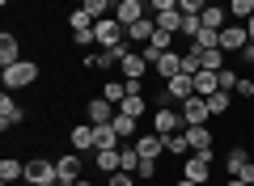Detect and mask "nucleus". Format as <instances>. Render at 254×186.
<instances>
[{"instance_id":"obj_1","label":"nucleus","mask_w":254,"mask_h":186,"mask_svg":"<svg viewBox=\"0 0 254 186\" xmlns=\"http://www.w3.org/2000/svg\"><path fill=\"white\" fill-rule=\"evenodd\" d=\"M93 43H98L102 51H110V47L127 43V26H123V21H115V17H102V21H93Z\"/></svg>"},{"instance_id":"obj_2","label":"nucleus","mask_w":254,"mask_h":186,"mask_svg":"<svg viewBox=\"0 0 254 186\" xmlns=\"http://www.w3.org/2000/svg\"><path fill=\"white\" fill-rule=\"evenodd\" d=\"M34 80H38V63L34 60H17V63L4 68V89H26V85H34Z\"/></svg>"},{"instance_id":"obj_3","label":"nucleus","mask_w":254,"mask_h":186,"mask_svg":"<svg viewBox=\"0 0 254 186\" xmlns=\"http://www.w3.org/2000/svg\"><path fill=\"white\" fill-rule=\"evenodd\" d=\"M208 174H212V152H190L182 161V178H190V182H208Z\"/></svg>"},{"instance_id":"obj_4","label":"nucleus","mask_w":254,"mask_h":186,"mask_svg":"<svg viewBox=\"0 0 254 186\" xmlns=\"http://www.w3.org/2000/svg\"><path fill=\"white\" fill-rule=\"evenodd\" d=\"M165 98L170 102H187V98H195V76H187V72H178V76H170L165 80Z\"/></svg>"},{"instance_id":"obj_5","label":"nucleus","mask_w":254,"mask_h":186,"mask_svg":"<svg viewBox=\"0 0 254 186\" xmlns=\"http://www.w3.org/2000/svg\"><path fill=\"white\" fill-rule=\"evenodd\" d=\"M148 17V4H140V0H115V21H123V26H136V21Z\"/></svg>"},{"instance_id":"obj_6","label":"nucleus","mask_w":254,"mask_h":186,"mask_svg":"<svg viewBox=\"0 0 254 186\" xmlns=\"http://www.w3.org/2000/svg\"><path fill=\"white\" fill-rule=\"evenodd\" d=\"M136 148H140V157L157 161V157L165 152V135H161V131H140V135H136Z\"/></svg>"},{"instance_id":"obj_7","label":"nucleus","mask_w":254,"mask_h":186,"mask_svg":"<svg viewBox=\"0 0 254 186\" xmlns=\"http://www.w3.org/2000/svg\"><path fill=\"white\" fill-rule=\"evenodd\" d=\"M26 182H30V186L55 182V161H26Z\"/></svg>"},{"instance_id":"obj_8","label":"nucleus","mask_w":254,"mask_h":186,"mask_svg":"<svg viewBox=\"0 0 254 186\" xmlns=\"http://www.w3.org/2000/svg\"><path fill=\"white\" fill-rule=\"evenodd\" d=\"M208 119H212L208 98H199V93H195V98L182 102V123H208Z\"/></svg>"},{"instance_id":"obj_9","label":"nucleus","mask_w":254,"mask_h":186,"mask_svg":"<svg viewBox=\"0 0 254 186\" xmlns=\"http://www.w3.org/2000/svg\"><path fill=\"white\" fill-rule=\"evenodd\" d=\"M81 165H85V161H81V152H68V157H60V161H55V178L72 186L76 178H81Z\"/></svg>"},{"instance_id":"obj_10","label":"nucleus","mask_w":254,"mask_h":186,"mask_svg":"<svg viewBox=\"0 0 254 186\" xmlns=\"http://www.w3.org/2000/svg\"><path fill=\"white\" fill-rule=\"evenodd\" d=\"M85 115H89V123H115L119 106H115L110 98H93L89 106H85Z\"/></svg>"},{"instance_id":"obj_11","label":"nucleus","mask_w":254,"mask_h":186,"mask_svg":"<svg viewBox=\"0 0 254 186\" xmlns=\"http://www.w3.org/2000/svg\"><path fill=\"white\" fill-rule=\"evenodd\" d=\"M182 131H187V144H190V152H212V131H208L203 123H187Z\"/></svg>"},{"instance_id":"obj_12","label":"nucleus","mask_w":254,"mask_h":186,"mask_svg":"<svg viewBox=\"0 0 254 186\" xmlns=\"http://www.w3.org/2000/svg\"><path fill=\"white\" fill-rule=\"evenodd\" d=\"M178 127H187V123L178 119V110H174V106H161V110L153 115V131H161V135H174Z\"/></svg>"},{"instance_id":"obj_13","label":"nucleus","mask_w":254,"mask_h":186,"mask_svg":"<svg viewBox=\"0 0 254 186\" xmlns=\"http://www.w3.org/2000/svg\"><path fill=\"white\" fill-rule=\"evenodd\" d=\"M21 119H26V110L17 106V98H13V93H4V98H0V127H17Z\"/></svg>"},{"instance_id":"obj_14","label":"nucleus","mask_w":254,"mask_h":186,"mask_svg":"<svg viewBox=\"0 0 254 186\" xmlns=\"http://www.w3.org/2000/svg\"><path fill=\"white\" fill-rule=\"evenodd\" d=\"M246 43H250L246 26H225V30H220V51H242Z\"/></svg>"},{"instance_id":"obj_15","label":"nucleus","mask_w":254,"mask_h":186,"mask_svg":"<svg viewBox=\"0 0 254 186\" xmlns=\"http://www.w3.org/2000/svg\"><path fill=\"white\" fill-rule=\"evenodd\" d=\"M153 34H157V21H153V13H148L144 21H136V26H127V43H148Z\"/></svg>"},{"instance_id":"obj_16","label":"nucleus","mask_w":254,"mask_h":186,"mask_svg":"<svg viewBox=\"0 0 254 186\" xmlns=\"http://www.w3.org/2000/svg\"><path fill=\"white\" fill-rule=\"evenodd\" d=\"M225 17H229V9H225V4H216V0H212L208 9L199 13V21H203L208 30H225Z\"/></svg>"},{"instance_id":"obj_17","label":"nucleus","mask_w":254,"mask_h":186,"mask_svg":"<svg viewBox=\"0 0 254 186\" xmlns=\"http://www.w3.org/2000/svg\"><path fill=\"white\" fill-rule=\"evenodd\" d=\"M93 140H98V148H119L123 135L115 131V123H93Z\"/></svg>"},{"instance_id":"obj_18","label":"nucleus","mask_w":254,"mask_h":186,"mask_svg":"<svg viewBox=\"0 0 254 186\" xmlns=\"http://www.w3.org/2000/svg\"><path fill=\"white\" fill-rule=\"evenodd\" d=\"M153 68L161 72L165 80H170V76H178V72H182V55H178V51H165V55H157V63H153Z\"/></svg>"},{"instance_id":"obj_19","label":"nucleus","mask_w":254,"mask_h":186,"mask_svg":"<svg viewBox=\"0 0 254 186\" xmlns=\"http://www.w3.org/2000/svg\"><path fill=\"white\" fill-rule=\"evenodd\" d=\"M93 165H98L106 178L119 174V148H98V152H93Z\"/></svg>"},{"instance_id":"obj_20","label":"nucleus","mask_w":254,"mask_h":186,"mask_svg":"<svg viewBox=\"0 0 254 186\" xmlns=\"http://www.w3.org/2000/svg\"><path fill=\"white\" fill-rule=\"evenodd\" d=\"M72 148H76V152H98V140H93V123H89V127H72Z\"/></svg>"},{"instance_id":"obj_21","label":"nucleus","mask_w":254,"mask_h":186,"mask_svg":"<svg viewBox=\"0 0 254 186\" xmlns=\"http://www.w3.org/2000/svg\"><path fill=\"white\" fill-rule=\"evenodd\" d=\"M81 9L93 21H102V17H115V0H81Z\"/></svg>"},{"instance_id":"obj_22","label":"nucleus","mask_w":254,"mask_h":186,"mask_svg":"<svg viewBox=\"0 0 254 186\" xmlns=\"http://www.w3.org/2000/svg\"><path fill=\"white\" fill-rule=\"evenodd\" d=\"M17 178H26V161H13V157H4V161H0V182L9 186V182H17Z\"/></svg>"},{"instance_id":"obj_23","label":"nucleus","mask_w":254,"mask_h":186,"mask_svg":"<svg viewBox=\"0 0 254 186\" xmlns=\"http://www.w3.org/2000/svg\"><path fill=\"white\" fill-rule=\"evenodd\" d=\"M0 60H4V68L21 60V43H17L13 34H0Z\"/></svg>"},{"instance_id":"obj_24","label":"nucleus","mask_w":254,"mask_h":186,"mask_svg":"<svg viewBox=\"0 0 254 186\" xmlns=\"http://www.w3.org/2000/svg\"><path fill=\"white\" fill-rule=\"evenodd\" d=\"M190 47H195V51H216V47H220V30H208V26H203L199 34L190 38Z\"/></svg>"},{"instance_id":"obj_25","label":"nucleus","mask_w":254,"mask_h":186,"mask_svg":"<svg viewBox=\"0 0 254 186\" xmlns=\"http://www.w3.org/2000/svg\"><path fill=\"white\" fill-rule=\"evenodd\" d=\"M216 89H220V76H216V72H208V68H203L199 76H195V93H199V98H212Z\"/></svg>"},{"instance_id":"obj_26","label":"nucleus","mask_w":254,"mask_h":186,"mask_svg":"<svg viewBox=\"0 0 254 186\" xmlns=\"http://www.w3.org/2000/svg\"><path fill=\"white\" fill-rule=\"evenodd\" d=\"M115 131L123 135V140H136V135H140V119H131V115L119 110V115H115Z\"/></svg>"},{"instance_id":"obj_27","label":"nucleus","mask_w":254,"mask_h":186,"mask_svg":"<svg viewBox=\"0 0 254 186\" xmlns=\"http://www.w3.org/2000/svg\"><path fill=\"white\" fill-rule=\"evenodd\" d=\"M144 63H148L144 55H136V51H131V55H127L123 63H119V72H123V80H127V76H144Z\"/></svg>"},{"instance_id":"obj_28","label":"nucleus","mask_w":254,"mask_h":186,"mask_svg":"<svg viewBox=\"0 0 254 186\" xmlns=\"http://www.w3.org/2000/svg\"><path fill=\"white\" fill-rule=\"evenodd\" d=\"M229 106H233V93H229V89H216V93L208 98V110H212V115H229Z\"/></svg>"},{"instance_id":"obj_29","label":"nucleus","mask_w":254,"mask_h":186,"mask_svg":"<svg viewBox=\"0 0 254 186\" xmlns=\"http://www.w3.org/2000/svg\"><path fill=\"white\" fill-rule=\"evenodd\" d=\"M140 161H144V157H140V148H136V144H131V148H119V169L136 174V169H140Z\"/></svg>"},{"instance_id":"obj_30","label":"nucleus","mask_w":254,"mask_h":186,"mask_svg":"<svg viewBox=\"0 0 254 186\" xmlns=\"http://www.w3.org/2000/svg\"><path fill=\"white\" fill-rule=\"evenodd\" d=\"M165 152H174V157H190L187 131H174V135H165Z\"/></svg>"},{"instance_id":"obj_31","label":"nucleus","mask_w":254,"mask_h":186,"mask_svg":"<svg viewBox=\"0 0 254 186\" xmlns=\"http://www.w3.org/2000/svg\"><path fill=\"white\" fill-rule=\"evenodd\" d=\"M119 110L131 115V119H140V115H144V93H127V98L119 102Z\"/></svg>"},{"instance_id":"obj_32","label":"nucleus","mask_w":254,"mask_h":186,"mask_svg":"<svg viewBox=\"0 0 254 186\" xmlns=\"http://www.w3.org/2000/svg\"><path fill=\"white\" fill-rule=\"evenodd\" d=\"M157 26L161 30H170V34H178V26H182V9H170V13H157Z\"/></svg>"},{"instance_id":"obj_33","label":"nucleus","mask_w":254,"mask_h":186,"mask_svg":"<svg viewBox=\"0 0 254 186\" xmlns=\"http://www.w3.org/2000/svg\"><path fill=\"white\" fill-rule=\"evenodd\" d=\"M203 30V21H199V13H182V26H178V34L182 38H195Z\"/></svg>"},{"instance_id":"obj_34","label":"nucleus","mask_w":254,"mask_h":186,"mask_svg":"<svg viewBox=\"0 0 254 186\" xmlns=\"http://www.w3.org/2000/svg\"><path fill=\"white\" fill-rule=\"evenodd\" d=\"M102 98H110L119 106V102L127 98V80H106V89H102Z\"/></svg>"},{"instance_id":"obj_35","label":"nucleus","mask_w":254,"mask_h":186,"mask_svg":"<svg viewBox=\"0 0 254 186\" xmlns=\"http://www.w3.org/2000/svg\"><path fill=\"white\" fill-rule=\"evenodd\" d=\"M246 161H250V157H246V148H233V152H229V161H225L229 178H237V174H242V165H246Z\"/></svg>"},{"instance_id":"obj_36","label":"nucleus","mask_w":254,"mask_h":186,"mask_svg":"<svg viewBox=\"0 0 254 186\" xmlns=\"http://www.w3.org/2000/svg\"><path fill=\"white\" fill-rule=\"evenodd\" d=\"M229 13L242 17V21H250L254 17V0H229Z\"/></svg>"},{"instance_id":"obj_37","label":"nucleus","mask_w":254,"mask_h":186,"mask_svg":"<svg viewBox=\"0 0 254 186\" xmlns=\"http://www.w3.org/2000/svg\"><path fill=\"white\" fill-rule=\"evenodd\" d=\"M203 68L220 72V68H225V51H220V47H216V51H203Z\"/></svg>"},{"instance_id":"obj_38","label":"nucleus","mask_w":254,"mask_h":186,"mask_svg":"<svg viewBox=\"0 0 254 186\" xmlns=\"http://www.w3.org/2000/svg\"><path fill=\"white\" fill-rule=\"evenodd\" d=\"M216 76H220V89H229V93H233V89H237V80H242V76H237L233 68H220Z\"/></svg>"},{"instance_id":"obj_39","label":"nucleus","mask_w":254,"mask_h":186,"mask_svg":"<svg viewBox=\"0 0 254 186\" xmlns=\"http://www.w3.org/2000/svg\"><path fill=\"white\" fill-rule=\"evenodd\" d=\"M68 26H72V30H89V26H93V17H89V13H85V9H76Z\"/></svg>"},{"instance_id":"obj_40","label":"nucleus","mask_w":254,"mask_h":186,"mask_svg":"<svg viewBox=\"0 0 254 186\" xmlns=\"http://www.w3.org/2000/svg\"><path fill=\"white\" fill-rule=\"evenodd\" d=\"M170 9H178V0H148V13H170Z\"/></svg>"},{"instance_id":"obj_41","label":"nucleus","mask_w":254,"mask_h":186,"mask_svg":"<svg viewBox=\"0 0 254 186\" xmlns=\"http://www.w3.org/2000/svg\"><path fill=\"white\" fill-rule=\"evenodd\" d=\"M208 4H212V0H178V9H182V13H203Z\"/></svg>"},{"instance_id":"obj_42","label":"nucleus","mask_w":254,"mask_h":186,"mask_svg":"<svg viewBox=\"0 0 254 186\" xmlns=\"http://www.w3.org/2000/svg\"><path fill=\"white\" fill-rule=\"evenodd\" d=\"M110 186H136V174H127V169H119V174H110Z\"/></svg>"},{"instance_id":"obj_43","label":"nucleus","mask_w":254,"mask_h":186,"mask_svg":"<svg viewBox=\"0 0 254 186\" xmlns=\"http://www.w3.org/2000/svg\"><path fill=\"white\" fill-rule=\"evenodd\" d=\"M72 38H76V47H89L93 43V26L89 30H72Z\"/></svg>"},{"instance_id":"obj_44","label":"nucleus","mask_w":254,"mask_h":186,"mask_svg":"<svg viewBox=\"0 0 254 186\" xmlns=\"http://www.w3.org/2000/svg\"><path fill=\"white\" fill-rule=\"evenodd\" d=\"M233 93H242V98H250V93H254V80H246V76H242V80H237V89H233Z\"/></svg>"},{"instance_id":"obj_45","label":"nucleus","mask_w":254,"mask_h":186,"mask_svg":"<svg viewBox=\"0 0 254 186\" xmlns=\"http://www.w3.org/2000/svg\"><path fill=\"white\" fill-rule=\"evenodd\" d=\"M136 174H140V178H153V174H157V165H153V161L144 157V161H140V169H136Z\"/></svg>"},{"instance_id":"obj_46","label":"nucleus","mask_w":254,"mask_h":186,"mask_svg":"<svg viewBox=\"0 0 254 186\" xmlns=\"http://www.w3.org/2000/svg\"><path fill=\"white\" fill-rule=\"evenodd\" d=\"M237 178H242V182H250V186H254V161H246V165H242V174H237Z\"/></svg>"},{"instance_id":"obj_47","label":"nucleus","mask_w":254,"mask_h":186,"mask_svg":"<svg viewBox=\"0 0 254 186\" xmlns=\"http://www.w3.org/2000/svg\"><path fill=\"white\" fill-rule=\"evenodd\" d=\"M237 55H242L246 63H254V43H246V47H242V51H237Z\"/></svg>"},{"instance_id":"obj_48","label":"nucleus","mask_w":254,"mask_h":186,"mask_svg":"<svg viewBox=\"0 0 254 186\" xmlns=\"http://www.w3.org/2000/svg\"><path fill=\"white\" fill-rule=\"evenodd\" d=\"M246 34H250V43H254V17H250V21H246Z\"/></svg>"},{"instance_id":"obj_49","label":"nucleus","mask_w":254,"mask_h":186,"mask_svg":"<svg viewBox=\"0 0 254 186\" xmlns=\"http://www.w3.org/2000/svg\"><path fill=\"white\" fill-rule=\"evenodd\" d=\"M225 186H250V182H242V178H229V182Z\"/></svg>"},{"instance_id":"obj_50","label":"nucleus","mask_w":254,"mask_h":186,"mask_svg":"<svg viewBox=\"0 0 254 186\" xmlns=\"http://www.w3.org/2000/svg\"><path fill=\"white\" fill-rule=\"evenodd\" d=\"M178 186H203V182H190V178H182V182Z\"/></svg>"},{"instance_id":"obj_51","label":"nucleus","mask_w":254,"mask_h":186,"mask_svg":"<svg viewBox=\"0 0 254 186\" xmlns=\"http://www.w3.org/2000/svg\"><path fill=\"white\" fill-rule=\"evenodd\" d=\"M72 186H93V182H85V178H76V182H72Z\"/></svg>"},{"instance_id":"obj_52","label":"nucleus","mask_w":254,"mask_h":186,"mask_svg":"<svg viewBox=\"0 0 254 186\" xmlns=\"http://www.w3.org/2000/svg\"><path fill=\"white\" fill-rule=\"evenodd\" d=\"M47 186H68V182H60V178H55V182H47Z\"/></svg>"},{"instance_id":"obj_53","label":"nucleus","mask_w":254,"mask_h":186,"mask_svg":"<svg viewBox=\"0 0 254 186\" xmlns=\"http://www.w3.org/2000/svg\"><path fill=\"white\" fill-rule=\"evenodd\" d=\"M0 4H9V0H0Z\"/></svg>"},{"instance_id":"obj_54","label":"nucleus","mask_w":254,"mask_h":186,"mask_svg":"<svg viewBox=\"0 0 254 186\" xmlns=\"http://www.w3.org/2000/svg\"><path fill=\"white\" fill-rule=\"evenodd\" d=\"M140 4H148V0H140Z\"/></svg>"}]
</instances>
